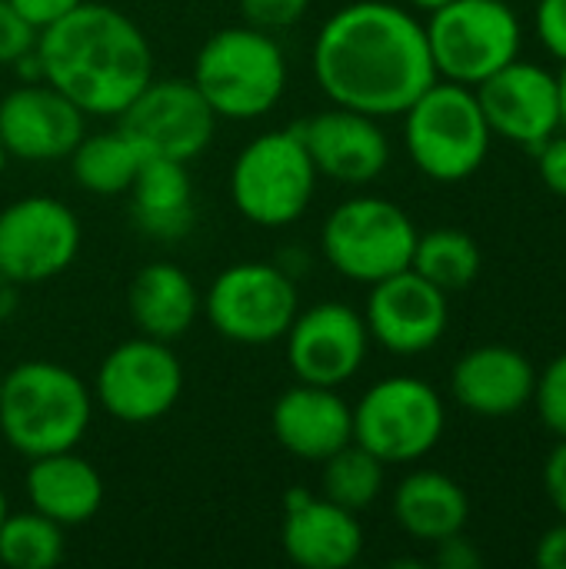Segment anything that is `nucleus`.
I'll return each instance as SVG.
<instances>
[{
    "label": "nucleus",
    "mask_w": 566,
    "mask_h": 569,
    "mask_svg": "<svg viewBox=\"0 0 566 569\" xmlns=\"http://www.w3.org/2000/svg\"><path fill=\"white\" fill-rule=\"evenodd\" d=\"M310 67L337 107L367 117L404 113L437 80L424 23L384 0H357L327 17Z\"/></svg>",
    "instance_id": "f257e3e1"
},
{
    "label": "nucleus",
    "mask_w": 566,
    "mask_h": 569,
    "mask_svg": "<svg viewBox=\"0 0 566 569\" xmlns=\"http://www.w3.org/2000/svg\"><path fill=\"white\" fill-rule=\"evenodd\" d=\"M43 83L87 117H120L153 80L147 33L110 3H77L37 33Z\"/></svg>",
    "instance_id": "f03ea898"
},
{
    "label": "nucleus",
    "mask_w": 566,
    "mask_h": 569,
    "mask_svg": "<svg viewBox=\"0 0 566 569\" xmlns=\"http://www.w3.org/2000/svg\"><path fill=\"white\" fill-rule=\"evenodd\" d=\"M93 420L87 383L50 360H27L3 373L0 433L27 460L77 450Z\"/></svg>",
    "instance_id": "7ed1b4c3"
},
{
    "label": "nucleus",
    "mask_w": 566,
    "mask_h": 569,
    "mask_svg": "<svg viewBox=\"0 0 566 569\" xmlns=\"http://www.w3.org/2000/svg\"><path fill=\"white\" fill-rule=\"evenodd\" d=\"M190 80L217 120H257L270 113L287 90V57L260 27H224L197 50Z\"/></svg>",
    "instance_id": "20e7f679"
},
{
    "label": "nucleus",
    "mask_w": 566,
    "mask_h": 569,
    "mask_svg": "<svg viewBox=\"0 0 566 569\" xmlns=\"http://www.w3.org/2000/svg\"><path fill=\"white\" fill-rule=\"evenodd\" d=\"M404 140L417 170L440 183H460L480 170L490 150V123L477 93L454 80H434L404 110Z\"/></svg>",
    "instance_id": "39448f33"
},
{
    "label": "nucleus",
    "mask_w": 566,
    "mask_h": 569,
    "mask_svg": "<svg viewBox=\"0 0 566 569\" xmlns=\"http://www.w3.org/2000/svg\"><path fill=\"white\" fill-rule=\"evenodd\" d=\"M317 190V170L294 127L254 137L230 167V200L257 227L297 223Z\"/></svg>",
    "instance_id": "423d86ee"
},
{
    "label": "nucleus",
    "mask_w": 566,
    "mask_h": 569,
    "mask_svg": "<svg viewBox=\"0 0 566 569\" xmlns=\"http://www.w3.org/2000/svg\"><path fill=\"white\" fill-rule=\"evenodd\" d=\"M417 247L414 220L390 200L354 197L330 210L320 230V250L327 263L354 280L377 283L410 267Z\"/></svg>",
    "instance_id": "0eeeda50"
},
{
    "label": "nucleus",
    "mask_w": 566,
    "mask_h": 569,
    "mask_svg": "<svg viewBox=\"0 0 566 569\" xmlns=\"http://www.w3.org/2000/svg\"><path fill=\"white\" fill-rule=\"evenodd\" d=\"M427 47L437 77L477 87L520 53V20L504 0H450L430 10Z\"/></svg>",
    "instance_id": "6e6552de"
},
{
    "label": "nucleus",
    "mask_w": 566,
    "mask_h": 569,
    "mask_svg": "<svg viewBox=\"0 0 566 569\" xmlns=\"http://www.w3.org/2000/svg\"><path fill=\"white\" fill-rule=\"evenodd\" d=\"M200 310L224 340L267 347L287 337L300 313V293L284 267L247 260L217 273Z\"/></svg>",
    "instance_id": "1a4fd4ad"
},
{
    "label": "nucleus",
    "mask_w": 566,
    "mask_h": 569,
    "mask_svg": "<svg viewBox=\"0 0 566 569\" xmlns=\"http://www.w3.org/2000/svg\"><path fill=\"white\" fill-rule=\"evenodd\" d=\"M440 393L417 377H387L354 407V443L384 463H414L444 437Z\"/></svg>",
    "instance_id": "9d476101"
},
{
    "label": "nucleus",
    "mask_w": 566,
    "mask_h": 569,
    "mask_svg": "<svg viewBox=\"0 0 566 569\" xmlns=\"http://www.w3.org/2000/svg\"><path fill=\"white\" fill-rule=\"evenodd\" d=\"M183 393V367L170 343L133 337L113 347L93 377V400L120 423L143 427L163 420Z\"/></svg>",
    "instance_id": "9b49d317"
},
{
    "label": "nucleus",
    "mask_w": 566,
    "mask_h": 569,
    "mask_svg": "<svg viewBox=\"0 0 566 569\" xmlns=\"http://www.w3.org/2000/svg\"><path fill=\"white\" fill-rule=\"evenodd\" d=\"M117 120L143 160L157 157L190 163L210 147L217 133V113L197 83L180 77L150 80Z\"/></svg>",
    "instance_id": "f8f14e48"
},
{
    "label": "nucleus",
    "mask_w": 566,
    "mask_h": 569,
    "mask_svg": "<svg viewBox=\"0 0 566 569\" xmlns=\"http://www.w3.org/2000/svg\"><path fill=\"white\" fill-rule=\"evenodd\" d=\"M77 213L47 193H30L0 210V273L17 287L60 277L80 253Z\"/></svg>",
    "instance_id": "ddd939ff"
},
{
    "label": "nucleus",
    "mask_w": 566,
    "mask_h": 569,
    "mask_svg": "<svg viewBox=\"0 0 566 569\" xmlns=\"http://www.w3.org/2000/svg\"><path fill=\"white\" fill-rule=\"evenodd\" d=\"M284 343L287 367L300 383L340 387L360 373L370 350V333L357 310L340 300H327L300 310Z\"/></svg>",
    "instance_id": "4468645a"
},
{
    "label": "nucleus",
    "mask_w": 566,
    "mask_h": 569,
    "mask_svg": "<svg viewBox=\"0 0 566 569\" xmlns=\"http://www.w3.org/2000/svg\"><path fill=\"white\" fill-rule=\"evenodd\" d=\"M474 93L490 123V133L530 147L534 153L564 127L557 77L520 57L477 83Z\"/></svg>",
    "instance_id": "2eb2a0df"
},
{
    "label": "nucleus",
    "mask_w": 566,
    "mask_h": 569,
    "mask_svg": "<svg viewBox=\"0 0 566 569\" xmlns=\"http://www.w3.org/2000/svg\"><path fill=\"white\" fill-rule=\"evenodd\" d=\"M447 320V293L410 267L370 283L364 323L370 340L390 353L410 357L430 350L444 337Z\"/></svg>",
    "instance_id": "dca6fc26"
},
{
    "label": "nucleus",
    "mask_w": 566,
    "mask_h": 569,
    "mask_svg": "<svg viewBox=\"0 0 566 569\" xmlns=\"http://www.w3.org/2000/svg\"><path fill=\"white\" fill-rule=\"evenodd\" d=\"M87 133V113L50 83H20L0 97V143L7 157L67 160Z\"/></svg>",
    "instance_id": "f3484780"
},
{
    "label": "nucleus",
    "mask_w": 566,
    "mask_h": 569,
    "mask_svg": "<svg viewBox=\"0 0 566 569\" xmlns=\"http://www.w3.org/2000/svg\"><path fill=\"white\" fill-rule=\"evenodd\" d=\"M317 177L337 183H370L390 163V143L377 117L337 107L297 123Z\"/></svg>",
    "instance_id": "a211bd4d"
},
{
    "label": "nucleus",
    "mask_w": 566,
    "mask_h": 569,
    "mask_svg": "<svg viewBox=\"0 0 566 569\" xmlns=\"http://www.w3.org/2000/svg\"><path fill=\"white\" fill-rule=\"evenodd\" d=\"M280 547L294 567L347 569L364 553V527L354 510L294 487L284 497Z\"/></svg>",
    "instance_id": "6ab92c4d"
},
{
    "label": "nucleus",
    "mask_w": 566,
    "mask_h": 569,
    "mask_svg": "<svg viewBox=\"0 0 566 569\" xmlns=\"http://www.w3.org/2000/svg\"><path fill=\"white\" fill-rule=\"evenodd\" d=\"M270 430L290 457L324 463L354 440V407L337 393V387L297 380V387L277 397L270 410Z\"/></svg>",
    "instance_id": "aec40b11"
},
{
    "label": "nucleus",
    "mask_w": 566,
    "mask_h": 569,
    "mask_svg": "<svg viewBox=\"0 0 566 569\" xmlns=\"http://www.w3.org/2000/svg\"><path fill=\"white\" fill-rule=\"evenodd\" d=\"M537 373L530 360L514 347H477L464 353L454 367L450 390L457 403L477 417H514L524 403L534 400Z\"/></svg>",
    "instance_id": "412c9836"
},
{
    "label": "nucleus",
    "mask_w": 566,
    "mask_h": 569,
    "mask_svg": "<svg viewBox=\"0 0 566 569\" xmlns=\"http://www.w3.org/2000/svg\"><path fill=\"white\" fill-rule=\"evenodd\" d=\"M23 487L30 510L43 513L63 530L90 523L103 507V477L90 460L77 457L73 450L30 460Z\"/></svg>",
    "instance_id": "4be33fe9"
},
{
    "label": "nucleus",
    "mask_w": 566,
    "mask_h": 569,
    "mask_svg": "<svg viewBox=\"0 0 566 569\" xmlns=\"http://www.w3.org/2000/svg\"><path fill=\"white\" fill-rule=\"evenodd\" d=\"M203 297L183 267L170 260H153L140 267L127 290V310L133 327L143 337L173 343L180 340L200 317Z\"/></svg>",
    "instance_id": "5701e85b"
},
{
    "label": "nucleus",
    "mask_w": 566,
    "mask_h": 569,
    "mask_svg": "<svg viewBox=\"0 0 566 569\" xmlns=\"http://www.w3.org/2000/svg\"><path fill=\"white\" fill-rule=\"evenodd\" d=\"M130 220L153 240H180L197 220L193 180L187 163L177 160H143L130 190Z\"/></svg>",
    "instance_id": "b1692460"
},
{
    "label": "nucleus",
    "mask_w": 566,
    "mask_h": 569,
    "mask_svg": "<svg viewBox=\"0 0 566 569\" xmlns=\"http://www.w3.org/2000/svg\"><path fill=\"white\" fill-rule=\"evenodd\" d=\"M394 517L404 533L424 543H440L467 527L470 503L457 480L437 470H417L394 490Z\"/></svg>",
    "instance_id": "393cba45"
},
{
    "label": "nucleus",
    "mask_w": 566,
    "mask_h": 569,
    "mask_svg": "<svg viewBox=\"0 0 566 569\" xmlns=\"http://www.w3.org/2000/svg\"><path fill=\"white\" fill-rule=\"evenodd\" d=\"M67 160H70L73 183L97 197L127 193L143 163L140 150L127 140V133L120 127L100 130V133H83V140L73 147V153Z\"/></svg>",
    "instance_id": "a878e982"
},
{
    "label": "nucleus",
    "mask_w": 566,
    "mask_h": 569,
    "mask_svg": "<svg viewBox=\"0 0 566 569\" xmlns=\"http://www.w3.org/2000/svg\"><path fill=\"white\" fill-rule=\"evenodd\" d=\"M410 270H417L424 280H430L444 293L464 290L480 273V250H477L474 237H467L460 230H430V233L417 237Z\"/></svg>",
    "instance_id": "bb28decb"
},
{
    "label": "nucleus",
    "mask_w": 566,
    "mask_h": 569,
    "mask_svg": "<svg viewBox=\"0 0 566 569\" xmlns=\"http://www.w3.org/2000/svg\"><path fill=\"white\" fill-rule=\"evenodd\" d=\"M384 460H377L360 443H347L324 460V497L344 510H367L384 490Z\"/></svg>",
    "instance_id": "cd10ccee"
},
{
    "label": "nucleus",
    "mask_w": 566,
    "mask_h": 569,
    "mask_svg": "<svg viewBox=\"0 0 566 569\" xmlns=\"http://www.w3.org/2000/svg\"><path fill=\"white\" fill-rule=\"evenodd\" d=\"M63 560V527L37 510L7 513L0 523V563L10 569H50Z\"/></svg>",
    "instance_id": "c85d7f7f"
},
{
    "label": "nucleus",
    "mask_w": 566,
    "mask_h": 569,
    "mask_svg": "<svg viewBox=\"0 0 566 569\" xmlns=\"http://www.w3.org/2000/svg\"><path fill=\"white\" fill-rule=\"evenodd\" d=\"M534 400L544 427L566 440V353H560L534 383Z\"/></svg>",
    "instance_id": "c756f323"
},
{
    "label": "nucleus",
    "mask_w": 566,
    "mask_h": 569,
    "mask_svg": "<svg viewBox=\"0 0 566 569\" xmlns=\"http://www.w3.org/2000/svg\"><path fill=\"white\" fill-rule=\"evenodd\" d=\"M237 3H240L244 20L267 33L294 27L310 7V0H237Z\"/></svg>",
    "instance_id": "7c9ffc66"
},
{
    "label": "nucleus",
    "mask_w": 566,
    "mask_h": 569,
    "mask_svg": "<svg viewBox=\"0 0 566 569\" xmlns=\"http://www.w3.org/2000/svg\"><path fill=\"white\" fill-rule=\"evenodd\" d=\"M37 27H30L10 0H0V67H13L27 50L37 47Z\"/></svg>",
    "instance_id": "2f4dec72"
},
{
    "label": "nucleus",
    "mask_w": 566,
    "mask_h": 569,
    "mask_svg": "<svg viewBox=\"0 0 566 569\" xmlns=\"http://www.w3.org/2000/svg\"><path fill=\"white\" fill-rule=\"evenodd\" d=\"M537 37L557 60H566V0L537 3Z\"/></svg>",
    "instance_id": "473e14b6"
},
{
    "label": "nucleus",
    "mask_w": 566,
    "mask_h": 569,
    "mask_svg": "<svg viewBox=\"0 0 566 569\" xmlns=\"http://www.w3.org/2000/svg\"><path fill=\"white\" fill-rule=\"evenodd\" d=\"M537 170H540V180L554 193L566 197V137H550L537 150Z\"/></svg>",
    "instance_id": "72a5a7b5"
},
{
    "label": "nucleus",
    "mask_w": 566,
    "mask_h": 569,
    "mask_svg": "<svg viewBox=\"0 0 566 569\" xmlns=\"http://www.w3.org/2000/svg\"><path fill=\"white\" fill-rule=\"evenodd\" d=\"M434 563L440 569H480L484 567V557H480V550H477V547L464 537V530H460V533L444 537V540L437 543Z\"/></svg>",
    "instance_id": "f704fd0d"
},
{
    "label": "nucleus",
    "mask_w": 566,
    "mask_h": 569,
    "mask_svg": "<svg viewBox=\"0 0 566 569\" xmlns=\"http://www.w3.org/2000/svg\"><path fill=\"white\" fill-rule=\"evenodd\" d=\"M13 3V10L30 23V27H37V30H43V27H50L53 20H60L63 13H70L77 3H83V0H10Z\"/></svg>",
    "instance_id": "c9c22d12"
},
{
    "label": "nucleus",
    "mask_w": 566,
    "mask_h": 569,
    "mask_svg": "<svg viewBox=\"0 0 566 569\" xmlns=\"http://www.w3.org/2000/svg\"><path fill=\"white\" fill-rule=\"evenodd\" d=\"M544 487H547V497L550 503L557 507V513L566 520V440L547 457V467H544Z\"/></svg>",
    "instance_id": "e433bc0d"
},
{
    "label": "nucleus",
    "mask_w": 566,
    "mask_h": 569,
    "mask_svg": "<svg viewBox=\"0 0 566 569\" xmlns=\"http://www.w3.org/2000/svg\"><path fill=\"white\" fill-rule=\"evenodd\" d=\"M537 567L566 569V520L560 527L547 530L537 543Z\"/></svg>",
    "instance_id": "4c0bfd02"
},
{
    "label": "nucleus",
    "mask_w": 566,
    "mask_h": 569,
    "mask_svg": "<svg viewBox=\"0 0 566 569\" xmlns=\"http://www.w3.org/2000/svg\"><path fill=\"white\" fill-rule=\"evenodd\" d=\"M17 303H20V287L0 273V323L17 313Z\"/></svg>",
    "instance_id": "58836bf2"
},
{
    "label": "nucleus",
    "mask_w": 566,
    "mask_h": 569,
    "mask_svg": "<svg viewBox=\"0 0 566 569\" xmlns=\"http://www.w3.org/2000/svg\"><path fill=\"white\" fill-rule=\"evenodd\" d=\"M557 87H560V123L566 127V60H564V70L557 73Z\"/></svg>",
    "instance_id": "ea45409f"
},
{
    "label": "nucleus",
    "mask_w": 566,
    "mask_h": 569,
    "mask_svg": "<svg viewBox=\"0 0 566 569\" xmlns=\"http://www.w3.org/2000/svg\"><path fill=\"white\" fill-rule=\"evenodd\" d=\"M414 7H420V10H437V7H444V3H450V0H410Z\"/></svg>",
    "instance_id": "a19ab883"
},
{
    "label": "nucleus",
    "mask_w": 566,
    "mask_h": 569,
    "mask_svg": "<svg viewBox=\"0 0 566 569\" xmlns=\"http://www.w3.org/2000/svg\"><path fill=\"white\" fill-rule=\"evenodd\" d=\"M7 513H10V510H7V497H3V490H0V523H3Z\"/></svg>",
    "instance_id": "79ce46f5"
},
{
    "label": "nucleus",
    "mask_w": 566,
    "mask_h": 569,
    "mask_svg": "<svg viewBox=\"0 0 566 569\" xmlns=\"http://www.w3.org/2000/svg\"><path fill=\"white\" fill-rule=\"evenodd\" d=\"M3 167H7V150H3V143H0V177H3Z\"/></svg>",
    "instance_id": "37998d69"
},
{
    "label": "nucleus",
    "mask_w": 566,
    "mask_h": 569,
    "mask_svg": "<svg viewBox=\"0 0 566 569\" xmlns=\"http://www.w3.org/2000/svg\"><path fill=\"white\" fill-rule=\"evenodd\" d=\"M0 387H3V370H0Z\"/></svg>",
    "instance_id": "c03bdc74"
}]
</instances>
